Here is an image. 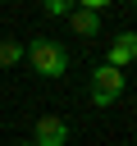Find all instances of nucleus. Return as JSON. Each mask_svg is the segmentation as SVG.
<instances>
[{"label": "nucleus", "instance_id": "7ed1b4c3", "mask_svg": "<svg viewBox=\"0 0 137 146\" xmlns=\"http://www.w3.org/2000/svg\"><path fill=\"white\" fill-rule=\"evenodd\" d=\"M64 141H68V119L41 114L37 119V132H32V146H64Z\"/></svg>", "mask_w": 137, "mask_h": 146}, {"label": "nucleus", "instance_id": "f03ea898", "mask_svg": "<svg viewBox=\"0 0 137 146\" xmlns=\"http://www.w3.org/2000/svg\"><path fill=\"white\" fill-rule=\"evenodd\" d=\"M87 96H91L96 110H110V105L123 96V73L110 68V64H96V68H91V82H87Z\"/></svg>", "mask_w": 137, "mask_h": 146}, {"label": "nucleus", "instance_id": "0eeeda50", "mask_svg": "<svg viewBox=\"0 0 137 146\" xmlns=\"http://www.w3.org/2000/svg\"><path fill=\"white\" fill-rule=\"evenodd\" d=\"M41 9H46V14H50V18H59V14H64V18H68V9H73V0H46V5H41Z\"/></svg>", "mask_w": 137, "mask_h": 146}, {"label": "nucleus", "instance_id": "20e7f679", "mask_svg": "<svg viewBox=\"0 0 137 146\" xmlns=\"http://www.w3.org/2000/svg\"><path fill=\"white\" fill-rule=\"evenodd\" d=\"M132 59H137V32H119V36L110 41V50H105V64L123 73Z\"/></svg>", "mask_w": 137, "mask_h": 146}, {"label": "nucleus", "instance_id": "f257e3e1", "mask_svg": "<svg viewBox=\"0 0 137 146\" xmlns=\"http://www.w3.org/2000/svg\"><path fill=\"white\" fill-rule=\"evenodd\" d=\"M23 59H27L41 78H64V68H68V50H64L55 36H32V41L23 46Z\"/></svg>", "mask_w": 137, "mask_h": 146}, {"label": "nucleus", "instance_id": "39448f33", "mask_svg": "<svg viewBox=\"0 0 137 146\" xmlns=\"http://www.w3.org/2000/svg\"><path fill=\"white\" fill-rule=\"evenodd\" d=\"M68 23H73V32H78V36H100V14L82 9V5H73V9H68Z\"/></svg>", "mask_w": 137, "mask_h": 146}, {"label": "nucleus", "instance_id": "423d86ee", "mask_svg": "<svg viewBox=\"0 0 137 146\" xmlns=\"http://www.w3.org/2000/svg\"><path fill=\"white\" fill-rule=\"evenodd\" d=\"M23 59V41H14V36H0V68H14Z\"/></svg>", "mask_w": 137, "mask_h": 146}, {"label": "nucleus", "instance_id": "6e6552de", "mask_svg": "<svg viewBox=\"0 0 137 146\" xmlns=\"http://www.w3.org/2000/svg\"><path fill=\"white\" fill-rule=\"evenodd\" d=\"M18 146H32V141H18Z\"/></svg>", "mask_w": 137, "mask_h": 146}]
</instances>
